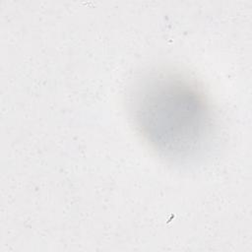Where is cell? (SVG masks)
<instances>
[{"label": "cell", "mask_w": 252, "mask_h": 252, "mask_svg": "<svg viewBox=\"0 0 252 252\" xmlns=\"http://www.w3.org/2000/svg\"><path fill=\"white\" fill-rule=\"evenodd\" d=\"M131 96L136 128L161 157L189 159L211 142L213 110L194 79L179 72H156L142 79Z\"/></svg>", "instance_id": "obj_1"}]
</instances>
